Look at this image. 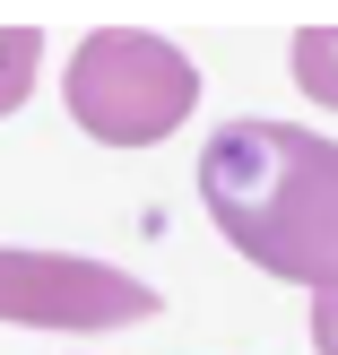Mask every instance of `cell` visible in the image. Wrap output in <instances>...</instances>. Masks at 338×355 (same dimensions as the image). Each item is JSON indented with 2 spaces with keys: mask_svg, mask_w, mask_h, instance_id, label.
Instances as JSON below:
<instances>
[{
  "mask_svg": "<svg viewBox=\"0 0 338 355\" xmlns=\"http://www.w3.org/2000/svg\"><path fill=\"white\" fill-rule=\"evenodd\" d=\"M200 200L252 269L287 286H338V139L295 121H226L200 148Z\"/></svg>",
  "mask_w": 338,
  "mask_h": 355,
  "instance_id": "6da1fadb",
  "label": "cell"
},
{
  "mask_svg": "<svg viewBox=\"0 0 338 355\" xmlns=\"http://www.w3.org/2000/svg\"><path fill=\"white\" fill-rule=\"evenodd\" d=\"M0 321L9 329H121V321H156V286L113 260H78V252H9L0 243Z\"/></svg>",
  "mask_w": 338,
  "mask_h": 355,
  "instance_id": "3957f363",
  "label": "cell"
},
{
  "mask_svg": "<svg viewBox=\"0 0 338 355\" xmlns=\"http://www.w3.org/2000/svg\"><path fill=\"white\" fill-rule=\"evenodd\" d=\"M312 355H338V286L312 295Z\"/></svg>",
  "mask_w": 338,
  "mask_h": 355,
  "instance_id": "8992f818",
  "label": "cell"
},
{
  "mask_svg": "<svg viewBox=\"0 0 338 355\" xmlns=\"http://www.w3.org/2000/svg\"><path fill=\"white\" fill-rule=\"evenodd\" d=\"M61 96H69V121L87 139H104V148H156L200 104V61L174 52L148 26H96L69 52Z\"/></svg>",
  "mask_w": 338,
  "mask_h": 355,
  "instance_id": "7a4b0ae2",
  "label": "cell"
},
{
  "mask_svg": "<svg viewBox=\"0 0 338 355\" xmlns=\"http://www.w3.org/2000/svg\"><path fill=\"white\" fill-rule=\"evenodd\" d=\"M35 69H44V35L35 26H0V121L35 96Z\"/></svg>",
  "mask_w": 338,
  "mask_h": 355,
  "instance_id": "277c9868",
  "label": "cell"
},
{
  "mask_svg": "<svg viewBox=\"0 0 338 355\" xmlns=\"http://www.w3.org/2000/svg\"><path fill=\"white\" fill-rule=\"evenodd\" d=\"M295 87L338 113V26H304L295 35Z\"/></svg>",
  "mask_w": 338,
  "mask_h": 355,
  "instance_id": "5b68a950",
  "label": "cell"
}]
</instances>
